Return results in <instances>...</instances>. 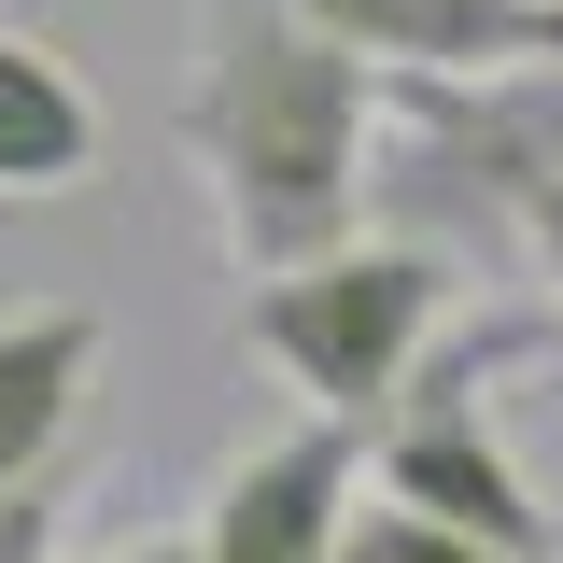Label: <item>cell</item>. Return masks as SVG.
<instances>
[{"label":"cell","mask_w":563,"mask_h":563,"mask_svg":"<svg viewBox=\"0 0 563 563\" xmlns=\"http://www.w3.org/2000/svg\"><path fill=\"white\" fill-rule=\"evenodd\" d=\"M169 128L211 184V225H225L240 282L352 240L366 198H380V70L339 29H310L296 0H211V57Z\"/></svg>","instance_id":"obj_1"},{"label":"cell","mask_w":563,"mask_h":563,"mask_svg":"<svg viewBox=\"0 0 563 563\" xmlns=\"http://www.w3.org/2000/svg\"><path fill=\"white\" fill-rule=\"evenodd\" d=\"M437 324H451V254L437 240H366V225L240 296V352H268L282 380L324 422H352V437H380V409L409 395Z\"/></svg>","instance_id":"obj_2"},{"label":"cell","mask_w":563,"mask_h":563,"mask_svg":"<svg viewBox=\"0 0 563 563\" xmlns=\"http://www.w3.org/2000/svg\"><path fill=\"white\" fill-rule=\"evenodd\" d=\"M563 324H479V339H437L409 366V395L380 409V493L395 507H422V521H465V536H493V550L550 563L563 521L536 507V479H521V451H507V422H493V380L521 366V352H550Z\"/></svg>","instance_id":"obj_3"},{"label":"cell","mask_w":563,"mask_h":563,"mask_svg":"<svg viewBox=\"0 0 563 563\" xmlns=\"http://www.w3.org/2000/svg\"><path fill=\"white\" fill-rule=\"evenodd\" d=\"M352 507H366V437L310 409L254 451H225V479L198 507V563H339Z\"/></svg>","instance_id":"obj_4"},{"label":"cell","mask_w":563,"mask_h":563,"mask_svg":"<svg viewBox=\"0 0 563 563\" xmlns=\"http://www.w3.org/2000/svg\"><path fill=\"white\" fill-rule=\"evenodd\" d=\"M366 70H536L563 57V0H296Z\"/></svg>","instance_id":"obj_5"},{"label":"cell","mask_w":563,"mask_h":563,"mask_svg":"<svg viewBox=\"0 0 563 563\" xmlns=\"http://www.w3.org/2000/svg\"><path fill=\"white\" fill-rule=\"evenodd\" d=\"M85 380H99V310L85 296H43V310H0V493L43 479L85 422Z\"/></svg>","instance_id":"obj_6"},{"label":"cell","mask_w":563,"mask_h":563,"mask_svg":"<svg viewBox=\"0 0 563 563\" xmlns=\"http://www.w3.org/2000/svg\"><path fill=\"white\" fill-rule=\"evenodd\" d=\"M99 184V99L70 85V57L0 29V198H70Z\"/></svg>","instance_id":"obj_7"},{"label":"cell","mask_w":563,"mask_h":563,"mask_svg":"<svg viewBox=\"0 0 563 563\" xmlns=\"http://www.w3.org/2000/svg\"><path fill=\"white\" fill-rule=\"evenodd\" d=\"M339 563H521V550H493V536H465V521H422V507H352V536H339Z\"/></svg>","instance_id":"obj_8"},{"label":"cell","mask_w":563,"mask_h":563,"mask_svg":"<svg viewBox=\"0 0 563 563\" xmlns=\"http://www.w3.org/2000/svg\"><path fill=\"white\" fill-rule=\"evenodd\" d=\"M57 521H70V465L0 493V563H57Z\"/></svg>","instance_id":"obj_9"},{"label":"cell","mask_w":563,"mask_h":563,"mask_svg":"<svg viewBox=\"0 0 563 563\" xmlns=\"http://www.w3.org/2000/svg\"><path fill=\"white\" fill-rule=\"evenodd\" d=\"M507 240L536 254V282H550V324H563V184H536V198L507 211Z\"/></svg>","instance_id":"obj_10"},{"label":"cell","mask_w":563,"mask_h":563,"mask_svg":"<svg viewBox=\"0 0 563 563\" xmlns=\"http://www.w3.org/2000/svg\"><path fill=\"white\" fill-rule=\"evenodd\" d=\"M99 563H198V536H141V550H99Z\"/></svg>","instance_id":"obj_11"}]
</instances>
